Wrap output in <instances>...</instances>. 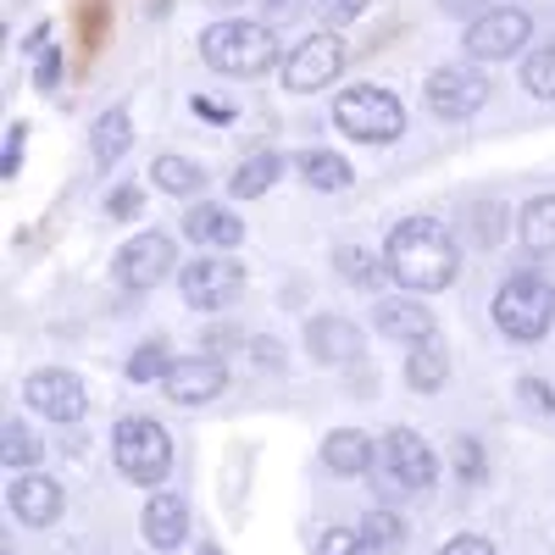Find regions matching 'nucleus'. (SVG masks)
<instances>
[{"label": "nucleus", "mask_w": 555, "mask_h": 555, "mask_svg": "<svg viewBox=\"0 0 555 555\" xmlns=\"http://www.w3.org/2000/svg\"><path fill=\"white\" fill-rule=\"evenodd\" d=\"M533 34V17L517 12V7H494L483 17L467 23V56L473 62H505V56H517L522 44Z\"/></svg>", "instance_id": "9d476101"}, {"label": "nucleus", "mask_w": 555, "mask_h": 555, "mask_svg": "<svg viewBox=\"0 0 555 555\" xmlns=\"http://www.w3.org/2000/svg\"><path fill=\"white\" fill-rule=\"evenodd\" d=\"M39 83H44V89H51V83H56V51H51V56H44V62H39Z\"/></svg>", "instance_id": "ea45409f"}, {"label": "nucleus", "mask_w": 555, "mask_h": 555, "mask_svg": "<svg viewBox=\"0 0 555 555\" xmlns=\"http://www.w3.org/2000/svg\"><path fill=\"white\" fill-rule=\"evenodd\" d=\"M439 555H494V544H489V539H478V533H455Z\"/></svg>", "instance_id": "72a5a7b5"}, {"label": "nucleus", "mask_w": 555, "mask_h": 555, "mask_svg": "<svg viewBox=\"0 0 555 555\" xmlns=\"http://www.w3.org/2000/svg\"><path fill=\"white\" fill-rule=\"evenodd\" d=\"M517 240L533 256H555V195H533L517 211Z\"/></svg>", "instance_id": "412c9836"}, {"label": "nucleus", "mask_w": 555, "mask_h": 555, "mask_svg": "<svg viewBox=\"0 0 555 555\" xmlns=\"http://www.w3.org/2000/svg\"><path fill=\"white\" fill-rule=\"evenodd\" d=\"M278 172H284V156H278V151H256V156H245L234 167L228 190H234V201H256V195H267L272 183H278Z\"/></svg>", "instance_id": "4be33fe9"}, {"label": "nucleus", "mask_w": 555, "mask_h": 555, "mask_svg": "<svg viewBox=\"0 0 555 555\" xmlns=\"http://www.w3.org/2000/svg\"><path fill=\"white\" fill-rule=\"evenodd\" d=\"M366 12V0H317V17L328 23V28H345V23H356Z\"/></svg>", "instance_id": "2f4dec72"}, {"label": "nucleus", "mask_w": 555, "mask_h": 555, "mask_svg": "<svg viewBox=\"0 0 555 555\" xmlns=\"http://www.w3.org/2000/svg\"><path fill=\"white\" fill-rule=\"evenodd\" d=\"M439 7H444L450 17H467V12H478V7H483V0H439Z\"/></svg>", "instance_id": "58836bf2"}, {"label": "nucleus", "mask_w": 555, "mask_h": 555, "mask_svg": "<svg viewBox=\"0 0 555 555\" xmlns=\"http://www.w3.org/2000/svg\"><path fill=\"white\" fill-rule=\"evenodd\" d=\"M423 95L439 117L461 122V117H473L483 101H489V78L478 67H434L428 83H423Z\"/></svg>", "instance_id": "9b49d317"}, {"label": "nucleus", "mask_w": 555, "mask_h": 555, "mask_svg": "<svg viewBox=\"0 0 555 555\" xmlns=\"http://www.w3.org/2000/svg\"><path fill=\"white\" fill-rule=\"evenodd\" d=\"M522 400H528L533 411H555V389L539 384V378H522Z\"/></svg>", "instance_id": "c9c22d12"}, {"label": "nucleus", "mask_w": 555, "mask_h": 555, "mask_svg": "<svg viewBox=\"0 0 555 555\" xmlns=\"http://www.w3.org/2000/svg\"><path fill=\"white\" fill-rule=\"evenodd\" d=\"M378 467H384L400 489L423 494V489H434V478H439V455H434V444H428L423 434L389 428V434L378 439Z\"/></svg>", "instance_id": "0eeeda50"}, {"label": "nucleus", "mask_w": 555, "mask_h": 555, "mask_svg": "<svg viewBox=\"0 0 555 555\" xmlns=\"http://www.w3.org/2000/svg\"><path fill=\"white\" fill-rule=\"evenodd\" d=\"M444 378H450V350H444V339H439V334L416 339L411 356H405V384H411L416 395H434V389H444Z\"/></svg>", "instance_id": "aec40b11"}, {"label": "nucleus", "mask_w": 555, "mask_h": 555, "mask_svg": "<svg viewBox=\"0 0 555 555\" xmlns=\"http://www.w3.org/2000/svg\"><path fill=\"white\" fill-rule=\"evenodd\" d=\"M522 89L539 101H555V44H544V51H533L522 62Z\"/></svg>", "instance_id": "c85d7f7f"}, {"label": "nucleus", "mask_w": 555, "mask_h": 555, "mask_svg": "<svg viewBox=\"0 0 555 555\" xmlns=\"http://www.w3.org/2000/svg\"><path fill=\"white\" fill-rule=\"evenodd\" d=\"M334 122L339 133L361 139V145H389V139L405 133V106L378 83H356L334 101Z\"/></svg>", "instance_id": "39448f33"}, {"label": "nucleus", "mask_w": 555, "mask_h": 555, "mask_svg": "<svg viewBox=\"0 0 555 555\" xmlns=\"http://www.w3.org/2000/svg\"><path fill=\"white\" fill-rule=\"evenodd\" d=\"M106 211H112V217H133V211H139V190H117Z\"/></svg>", "instance_id": "e433bc0d"}, {"label": "nucleus", "mask_w": 555, "mask_h": 555, "mask_svg": "<svg viewBox=\"0 0 555 555\" xmlns=\"http://www.w3.org/2000/svg\"><path fill=\"white\" fill-rule=\"evenodd\" d=\"M23 400L39 411V416H51V423H78L83 416V384L73 373H62V366H44V373H34L23 384Z\"/></svg>", "instance_id": "f8f14e48"}, {"label": "nucleus", "mask_w": 555, "mask_h": 555, "mask_svg": "<svg viewBox=\"0 0 555 555\" xmlns=\"http://www.w3.org/2000/svg\"><path fill=\"white\" fill-rule=\"evenodd\" d=\"M39 455H44V444H39L23 423H7V444H0V461H7L12 473H34Z\"/></svg>", "instance_id": "bb28decb"}, {"label": "nucleus", "mask_w": 555, "mask_h": 555, "mask_svg": "<svg viewBox=\"0 0 555 555\" xmlns=\"http://www.w3.org/2000/svg\"><path fill=\"white\" fill-rule=\"evenodd\" d=\"M23 122L17 128H7V156H0V172H7V178H17V162H23Z\"/></svg>", "instance_id": "f704fd0d"}, {"label": "nucleus", "mask_w": 555, "mask_h": 555, "mask_svg": "<svg viewBox=\"0 0 555 555\" xmlns=\"http://www.w3.org/2000/svg\"><path fill=\"white\" fill-rule=\"evenodd\" d=\"M373 322H378V334H384V339H405V345H416V339H428V334H434V311H428L423 300H411V295L378 300Z\"/></svg>", "instance_id": "f3484780"}, {"label": "nucleus", "mask_w": 555, "mask_h": 555, "mask_svg": "<svg viewBox=\"0 0 555 555\" xmlns=\"http://www.w3.org/2000/svg\"><path fill=\"white\" fill-rule=\"evenodd\" d=\"M151 178H156L162 195H178V201L201 195V183H206L201 162H190V156H156V162H151Z\"/></svg>", "instance_id": "5701e85b"}, {"label": "nucleus", "mask_w": 555, "mask_h": 555, "mask_svg": "<svg viewBox=\"0 0 555 555\" xmlns=\"http://www.w3.org/2000/svg\"><path fill=\"white\" fill-rule=\"evenodd\" d=\"M384 261H389V278L411 295H434V289H450L455 284V267H461V250L450 240V228L434 222V217H405L389 228V245H384Z\"/></svg>", "instance_id": "f257e3e1"}, {"label": "nucleus", "mask_w": 555, "mask_h": 555, "mask_svg": "<svg viewBox=\"0 0 555 555\" xmlns=\"http://www.w3.org/2000/svg\"><path fill=\"white\" fill-rule=\"evenodd\" d=\"M7 500H12V517L23 528H51L62 517V483L44 478V473H17Z\"/></svg>", "instance_id": "4468645a"}, {"label": "nucleus", "mask_w": 555, "mask_h": 555, "mask_svg": "<svg viewBox=\"0 0 555 555\" xmlns=\"http://www.w3.org/2000/svg\"><path fill=\"white\" fill-rule=\"evenodd\" d=\"M222 384H228V373H222V361H211V356H178L172 373L162 378L167 400H178V405H206V400L222 395Z\"/></svg>", "instance_id": "ddd939ff"}, {"label": "nucleus", "mask_w": 555, "mask_h": 555, "mask_svg": "<svg viewBox=\"0 0 555 555\" xmlns=\"http://www.w3.org/2000/svg\"><path fill=\"white\" fill-rule=\"evenodd\" d=\"M201 56H206V67H217L228 78H256L278 62V39H272L267 23L228 17V23H211L201 34Z\"/></svg>", "instance_id": "f03ea898"}, {"label": "nucleus", "mask_w": 555, "mask_h": 555, "mask_svg": "<svg viewBox=\"0 0 555 555\" xmlns=\"http://www.w3.org/2000/svg\"><path fill=\"white\" fill-rule=\"evenodd\" d=\"M306 350L322 361V366H350L356 356H361V328L350 317H311L306 322Z\"/></svg>", "instance_id": "2eb2a0df"}, {"label": "nucleus", "mask_w": 555, "mask_h": 555, "mask_svg": "<svg viewBox=\"0 0 555 555\" xmlns=\"http://www.w3.org/2000/svg\"><path fill=\"white\" fill-rule=\"evenodd\" d=\"M139 528H145V539H151L156 550H178L183 533H190V505H183L178 494H151Z\"/></svg>", "instance_id": "a211bd4d"}, {"label": "nucleus", "mask_w": 555, "mask_h": 555, "mask_svg": "<svg viewBox=\"0 0 555 555\" xmlns=\"http://www.w3.org/2000/svg\"><path fill=\"white\" fill-rule=\"evenodd\" d=\"M183 234H190L201 250H234V245L245 240V222H240L234 211H228V206L201 201V206L183 211Z\"/></svg>", "instance_id": "dca6fc26"}, {"label": "nucleus", "mask_w": 555, "mask_h": 555, "mask_svg": "<svg viewBox=\"0 0 555 555\" xmlns=\"http://www.w3.org/2000/svg\"><path fill=\"white\" fill-rule=\"evenodd\" d=\"M339 73H345V39H339V28H328V34L300 39L289 51L284 89H295V95H317V89H328Z\"/></svg>", "instance_id": "423d86ee"}, {"label": "nucleus", "mask_w": 555, "mask_h": 555, "mask_svg": "<svg viewBox=\"0 0 555 555\" xmlns=\"http://www.w3.org/2000/svg\"><path fill=\"white\" fill-rule=\"evenodd\" d=\"M167 373H172V361H167L162 345H139L133 361H128V378H133V384H156V378H167Z\"/></svg>", "instance_id": "c756f323"}, {"label": "nucleus", "mask_w": 555, "mask_h": 555, "mask_svg": "<svg viewBox=\"0 0 555 555\" xmlns=\"http://www.w3.org/2000/svg\"><path fill=\"white\" fill-rule=\"evenodd\" d=\"M201 555H222V550H217V544H206V550H201Z\"/></svg>", "instance_id": "a19ab883"}, {"label": "nucleus", "mask_w": 555, "mask_h": 555, "mask_svg": "<svg viewBox=\"0 0 555 555\" xmlns=\"http://www.w3.org/2000/svg\"><path fill=\"white\" fill-rule=\"evenodd\" d=\"M555 322V289L544 284L539 272H517L494 289V328L517 345H533L550 334Z\"/></svg>", "instance_id": "7ed1b4c3"}, {"label": "nucleus", "mask_w": 555, "mask_h": 555, "mask_svg": "<svg viewBox=\"0 0 555 555\" xmlns=\"http://www.w3.org/2000/svg\"><path fill=\"white\" fill-rule=\"evenodd\" d=\"M178 267V250H172V240L167 234H156V228H145V234H133L122 250H117V261H112V278L122 289H156L162 278Z\"/></svg>", "instance_id": "1a4fd4ad"}, {"label": "nucleus", "mask_w": 555, "mask_h": 555, "mask_svg": "<svg viewBox=\"0 0 555 555\" xmlns=\"http://www.w3.org/2000/svg\"><path fill=\"white\" fill-rule=\"evenodd\" d=\"M300 178L311 190H350V162L334 151H306L300 156Z\"/></svg>", "instance_id": "a878e982"}, {"label": "nucleus", "mask_w": 555, "mask_h": 555, "mask_svg": "<svg viewBox=\"0 0 555 555\" xmlns=\"http://www.w3.org/2000/svg\"><path fill=\"white\" fill-rule=\"evenodd\" d=\"M361 528H366V533H373V539H378L384 550H395V544L405 539V522H400L395 512H366V522H361Z\"/></svg>", "instance_id": "7c9ffc66"}, {"label": "nucleus", "mask_w": 555, "mask_h": 555, "mask_svg": "<svg viewBox=\"0 0 555 555\" xmlns=\"http://www.w3.org/2000/svg\"><path fill=\"white\" fill-rule=\"evenodd\" d=\"M334 267H339L345 284H356V289H378V278L389 272V261H378L373 250H361V245H339L334 250Z\"/></svg>", "instance_id": "393cba45"}, {"label": "nucleus", "mask_w": 555, "mask_h": 555, "mask_svg": "<svg viewBox=\"0 0 555 555\" xmlns=\"http://www.w3.org/2000/svg\"><path fill=\"white\" fill-rule=\"evenodd\" d=\"M112 461H117L122 478L156 489L172 473V439H167L162 423H151V416H122L117 434H112Z\"/></svg>", "instance_id": "20e7f679"}, {"label": "nucleus", "mask_w": 555, "mask_h": 555, "mask_svg": "<svg viewBox=\"0 0 555 555\" xmlns=\"http://www.w3.org/2000/svg\"><path fill=\"white\" fill-rule=\"evenodd\" d=\"M322 461H328L339 478H361L378 461V439H366L361 428H334L328 439H322Z\"/></svg>", "instance_id": "6ab92c4d"}, {"label": "nucleus", "mask_w": 555, "mask_h": 555, "mask_svg": "<svg viewBox=\"0 0 555 555\" xmlns=\"http://www.w3.org/2000/svg\"><path fill=\"white\" fill-rule=\"evenodd\" d=\"M128 145H133V122H128V112H122V106L101 112V122H95V162L112 167V162L128 156Z\"/></svg>", "instance_id": "b1692460"}, {"label": "nucleus", "mask_w": 555, "mask_h": 555, "mask_svg": "<svg viewBox=\"0 0 555 555\" xmlns=\"http://www.w3.org/2000/svg\"><path fill=\"white\" fill-rule=\"evenodd\" d=\"M267 17L284 23V17H300V0H267Z\"/></svg>", "instance_id": "4c0bfd02"}, {"label": "nucleus", "mask_w": 555, "mask_h": 555, "mask_svg": "<svg viewBox=\"0 0 555 555\" xmlns=\"http://www.w3.org/2000/svg\"><path fill=\"white\" fill-rule=\"evenodd\" d=\"M317 555H384V544L366 528H328L317 539Z\"/></svg>", "instance_id": "cd10ccee"}, {"label": "nucleus", "mask_w": 555, "mask_h": 555, "mask_svg": "<svg viewBox=\"0 0 555 555\" xmlns=\"http://www.w3.org/2000/svg\"><path fill=\"white\" fill-rule=\"evenodd\" d=\"M178 289H183V300H190V306L217 311V306H228V300L245 289V267H240V261H228V256L201 250L195 261H183V267H178Z\"/></svg>", "instance_id": "6e6552de"}, {"label": "nucleus", "mask_w": 555, "mask_h": 555, "mask_svg": "<svg viewBox=\"0 0 555 555\" xmlns=\"http://www.w3.org/2000/svg\"><path fill=\"white\" fill-rule=\"evenodd\" d=\"M455 473H461V478H478V473H483V450H478V439H461V444H455Z\"/></svg>", "instance_id": "473e14b6"}]
</instances>
